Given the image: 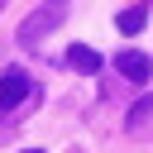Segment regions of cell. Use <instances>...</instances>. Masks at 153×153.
<instances>
[{"instance_id":"obj_6","label":"cell","mask_w":153,"mask_h":153,"mask_svg":"<svg viewBox=\"0 0 153 153\" xmlns=\"http://www.w3.org/2000/svg\"><path fill=\"white\" fill-rule=\"evenodd\" d=\"M143 24H148V10H143V5H134V10H120V14H115V29H120V33H139Z\"/></svg>"},{"instance_id":"obj_1","label":"cell","mask_w":153,"mask_h":153,"mask_svg":"<svg viewBox=\"0 0 153 153\" xmlns=\"http://www.w3.org/2000/svg\"><path fill=\"white\" fill-rule=\"evenodd\" d=\"M62 19H67V5H57V0H53V5H43L38 14H29V19L19 24V43H24V48H33V43H38L48 29H57Z\"/></svg>"},{"instance_id":"obj_2","label":"cell","mask_w":153,"mask_h":153,"mask_svg":"<svg viewBox=\"0 0 153 153\" xmlns=\"http://www.w3.org/2000/svg\"><path fill=\"white\" fill-rule=\"evenodd\" d=\"M115 72H120V76H129L134 86L153 81V62H148V53H139V48H124V53H115Z\"/></svg>"},{"instance_id":"obj_3","label":"cell","mask_w":153,"mask_h":153,"mask_svg":"<svg viewBox=\"0 0 153 153\" xmlns=\"http://www.w3.org/2000/svg\"><path fill=\"white\" fill-rule=\"evenodd\" d=\"M24 96H29V76H24L19 67H10V72L0 76V115H5V110H14Z\"/></svg>"},{"instance_id":"obj_5","label":"cell","mask_w":153,"mask_h":153,"mask_svg":"<svg viewBox=\"0 0 153 153\" xmlns=\"http://www.w3.org/2000/svg\"><path fill=\"white\" fill-rule=\"evenodd\" d=\"M148 129H153V96H143L129 110V134H148Z\"/></svg>"},{"instance_id":"obj_4","label":"cell","mask_w":153,"mask_h":153,"mask_svg":"<svg viewBox=\"0 0 153 153\" xmlns=\"http://www.w3.org/2000/svg\"><path fill=\"white\" fill-rule=\"evenodd\" d=\"M100 62H105V57H100L96 48H86V43H72V48H67V67H72V72H91V76H96Z\"/></svg>"},{"instance_id":"obj_7","label":"cell","mask_w":153,"mask_h":153,"mask_svg":"<svg viewBox=\"0 0 153 153\" xmlns=\"http://www.w3.org/2000/svg\"><path fill=\"white\" fill-rule=\"evenodd\" d=\"M24 153H38V148H24Z\"/></svg>"}]
</instances>
